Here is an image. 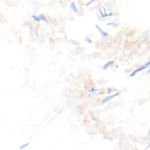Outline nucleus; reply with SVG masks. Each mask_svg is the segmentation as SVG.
I'll return each mask as SVG.
<instances>
[{"mask_svg": "<svg viewBox=\"0 0 150 150\" xmlns=\"http://www.w3.org/2000/svg\"><path fill=\"white\" fill-rule=\"evenodd\" d=\"M118 94H119V93H115V94H112V95H111V96H109L106 97H105V98H104L103 100L102 101V103H103V104L105 103L106 102H107V101L111 100V99H112L114 97H115V96H118Z\"/></svg>", "mask_w": 150, "mask_h": 150, "instance_id": "1", "label": "nucleus"}, {"mask_svg": "<svg viewBox=\"0 0 150 150\" xmlns=\"http://www.w3.org/2000/svg\"><path fill=\"white\" fill-rule=\"evenodd\" d=\"M114 63V61H108L106 63L104 64V65L103 67V70H106L110 66H111L112 64Z\"/></svg>", "mask_w": 150, "mask_h": 150, "instance_id": "3", "label": "nucleus"}, {"mask_svg": "<svg viewBox=\"0 0 150 150\" xmlns=\"http://www.w3.org/2000/svg\"><path fill=\"white\" fill-rule=\"evenodd\" d=\"M86 41L87 42H88V43H92V40H91L90 39H89L88 38H86Z\"/></svg>", "mask_w": 150, "mask_h": 150, "instance_id": "7", "label": "nucleus"}, {"mask_svg": "<svg viewBox=\"0 0 150 150\" xmlns=\"http://www.w3.org/2000/svg\"><path fill=\"white\" fill-rule=\"evenodd\" d=\"M29 145V142H28V143H26V144H25L22 145V146H21L19 147V149H22L25 148L26 146H28V145Z\"/></svg>", "mask_w": 150, "mask_h": 150, "instance_id": "4", "label": "nucleus"}, {"mask_svg": "<svg viewBox=\"0 0 150 150\" xmlns=\"http://www.w3.org/2000/svg\"><path fill=\"white\" fill-rule=\"evenodd\" d=\"M100 90H101V89H94V88H91V89L89 91L90 92H94V91H98Z\"/></svg>", "mask_w": 150, "mask_h": 150, "instance_id": "6", "label": "nucleus"}, {"mask_svg": "<svg viewBox=\"0 0 150 150\" xmlns=\"http://www.w3.org/2000/svg\"><path fill=\"white\" fill-rule=\"evenodd\" d=\"M111 91V90L110 88H108V89H107V93H108V94H110Z\"/></svg>", "mask_w": 150, "mask_h": 150, "instance_id": "8", "label": "nucleus"}, {"mask_svg": "<svg viewBox=\"0 0 150 150\" xmlns=\"http://www.w3.org/2000/svg\"><path fill=\"white\" fill-rule=\"evenodd\" d=\"M33 19H34L35 21H36L39 22V21H40V19L39 17H37V16H33Z\"/></svg>", "mask_w": 150, "mask_h": 150, "instance_id": "5", "label": "nucleus"}, {"mask_svg": "<svg viewBox=\"0 0 150 150\" xmlns=\"http://www.w3.org/2000/svg\"><path fill=\"white\" fill-rule=\"evenodd\" d=\"M96 28H97V30L99 31V32L103 36H104V37H106V36H108V33H107V32H105V31H104L103 30H102L98 26H97V25H96Z\"/></svg>", "mask_w": 150, "mask_h": 150, "instance_id": "2", "label": "nucleus"}]
</instances>
